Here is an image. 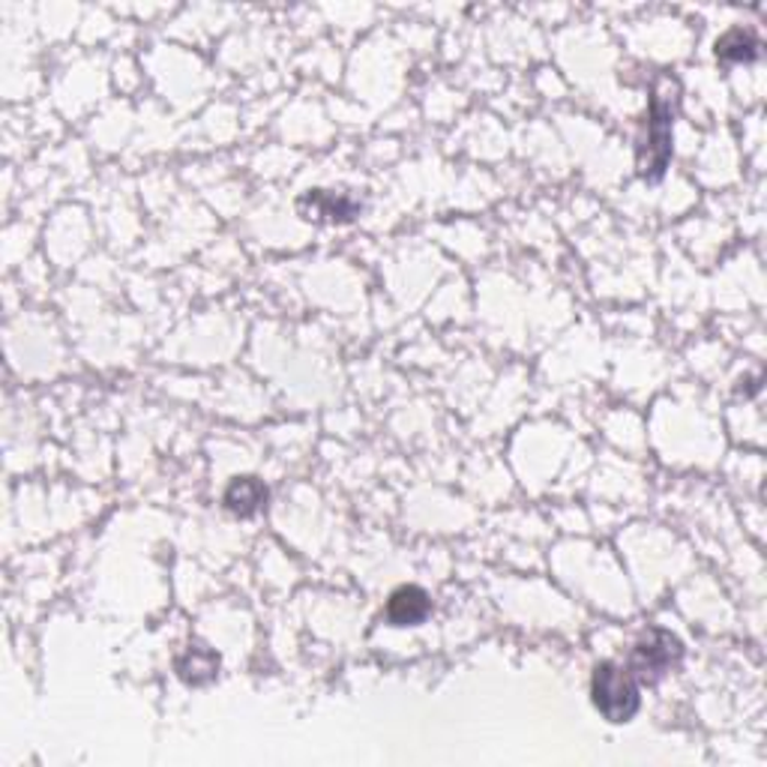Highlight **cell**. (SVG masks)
<instances>
[{
  "label": "cell",
  "mask_w": 767,
  "mask_h": 767,
  "mask_svg": "<svg viewBox=\"0 0 767 767\" xmlns=\"http://www.w3.org/2000/svg\"><path fill=\"white\" fill-rule=\"evenodd\" d=\"M590 696L609 723H630L639 711V680L618 663H600L594 668Z\"/></svg>",
  "instance_id": "6da1fadb"
},
{
  "label": "cell",
  "mask_w": 767,
  "mask_h": 767,
  "mask_svg": "<svg viewBox=\"0 0 767 767\" xmlns=\"http://www.w3.org/2000/svg\"><path fill=\"white\" fill-rule=\"evenodd\" d=\"M672 114H675V84L663 81L651 102L647 135L639 147V171L647 180H656L672 159Z\"/></svg>",
  "instance_id": "7a4b0ae2"
},
{
  "label": "cell",
  "mask_w": 767,
  "mask_h": 767,
  "mask_svg": "<svg viewBox=\"0 0 767 767\" xmlns=\"http://www.w3.org/2000/svg\"><path fill=\"white\" fill-rule=\"evenodd\" d=\"M680 654H684V647H680L675 635L666 633V630H651V633L639 639L627 668L639 684H656L663 675H668L672 668L678 666Z\"/></svg>",
  "instance_id": "3957f363"
},
{
  "label": "cell",
  "mask_w": 767,
  "mask_h": 767,
  "mask_svg": "<svg viewBox=\"0 0 767 767\" xmlns=\"http://www.w3.org/2000/svg\"><path fill=\"white\" fill-rule=\"evenodd\" d=\"M301 213L312 223H348L360 213V204L354 199H348V195L315 190L306 192L301 199Z\"/></svg>",
  "instance_id": "277c9868"
},
{
  "label": "cell",
  "mask_w": 767,
  "mask_h": 767,
  "mask_svg": "<svg viewBox=\"0 0 767 767\" xmlns=\"http://www.w3.org/2000/svg\"><path fill=\"white\" fill-rule=\"evenodd\" d=\"M429 612H432V600L417 585H405L387 602V618L393 627H417L429 618Z\"/></svg>",
  "instance_id": "5b68a950"
},
{
  "label": "cell",
  "mask_w": 767,
  "mask_h": 767,
  "mask_svg": "<svg viewBox=\"0 0 767 767\" xmlns=\"http://www.w3.org/2000/svg\"><path fill=\"white\" fill-rule=\"evenodd\" d=\"M758 57V40L746 27H732L717 43V60L720 64H749Z\"/></svg>",
  "instance_id": "8992f818"
},
{
  "label": "cell",
  "mask_w": 767,
  "mask_h": 767,
  "mask_svg": "<svg viewBox=\"0 0 767 767\" xmlns=\"http://www.w3.org/2000/svg\"><path fill=\"white\" fill-rule=\"evenodd\" d=\"M264 500H268V489H264L256 477L234 480L232 486H228V492H225V504H228V510L237 512V516H252V512H258V507H261Z\"/></svg>",
  "instance_id": "52a82bcc"
},
{
  "label": "cell",
  "mask_w": 767,
  "mask_h": 767,
  "mask_svg": "<svg viewBox=\"0 0 767 767\" xmlns=\"http://www.w3.org/2000/svg\"><path fill=\"white\" fill-rule=\"evenodd\" d=\"M178 672L187 684H195V687H199V684H207V680L216 678V672H219V656L213 654V651H207V647H190V651L178 659Z\"/></svg>",
  "instance_id": "ba28073f"
}]
</instances>
